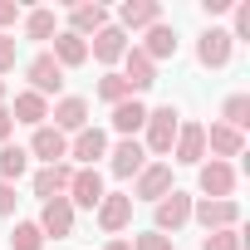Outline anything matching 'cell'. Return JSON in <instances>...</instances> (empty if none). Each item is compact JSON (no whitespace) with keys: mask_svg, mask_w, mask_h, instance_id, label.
<instances>
[{"mask_svg":"<svg viewBox=\"0 0 250 250\" xmlns=\"http://www.w3.org/2000/svg\"><path fill=\"white\" fill-rule=\"evenodd\" d=\"M177 128H182V113L177 103H162V108H147V123H143V147L147 157H172V143H177Z\"/></svg>","mask_w":250,"mask_h":250,"instance_id":"1","label":"cell"},{"mask_svg":"<svg viewBox=\"0 0 250 250\" xmlns=\"http://www.w3.org/2000/svg\"><path fill=\"white\" fill-rule=\"evenodd\" d=\"M191 201H196V196H187L182 187H172L162 201H152V230H157V235H167V230L177 235V230L191 221Z\"/></svg>","mask_w":250,"mask_h":250,"instance_id":"2","label":"cell"},{"mask_svg":"<svg viewBox=\"0 0 250 250\" xmlns=\"http://www.w3.org/2000/svg\"><path fill=\"white\" fill-rule=\"evenodd\" d=\"M235 182H240V177H235L230 162H216V157H211V162L196 167V187H201L206 201H235Z\"/></svg>","mask_w":250,"mask_h":250,"instance_id":"3","label":"cell"},{"mask_svg":"<svg viewBox=\"0 0 250 250\" xmlns=\"http://www.w3.org/2000/svg\"><path fill=\"white\" fill-rule=\"evenodd\" d=\"M230 54H235V40H230L221 25H206L201 40H196V64H201V69H226Z\"/></svg>","mask_w":250,"mask_h":250,"instance_id":"4","label":"cell"},{"mask_svg":"<svg viewBox=\"0 0 250 250\" xmlns=\"http://www.w3.org/2000/svg\"><path fill=\"white\" fill-rule=\"evenodd\" d=\"M103 172L98 167H74V182H69V206L74 211H98V201H103Z\"/></svg>","mask_w":250,"mask_h":250,"instance_id":"5","label":"cell"},{"mask_svg":"<svg viewBox=\"0 0 250 250\" xmlns=\"http://www.w3.org/2000/svg\"><path fill=\"white\" fill-rule=\"evenodd\" d=\"M172 191V162H147L138 177H133V201H162Z\"/></svg>","mask_w":250,"mask_h":250,"instance_id":"6","label":"cell"},{"mask_svg":"<svg viewBox=\"0 0 250 250\" xmlns=\"http://www.w3.org/2000/svg\"><path fill=\"white\" fill-rule=\"evenodd\" d=\"M191 221L201 226V230H230V226H240V206L235 201H191Z\"/></svg>","mask_w":250,"mask_h":250,"instance_id":"7","label":"cell"},{"mask_svg":"<svg viewBox=\"0 0 250 250\" xmlns=\"http://www.w3.org/2000/svg\"><path fill=\"white\" fill-rule=\"evenodd\" d=\"M35 226L44 230V240H69V235H74V206H69V196H54V201H44Z\"/></svg>","mask_w":250,"mask_h":250,"instance_id":"8","label":"cell"},{"mask_svg":"<svg viewBox=\"0 0 250 250\" xmlns=\"http://www.w3.org/2000/svg\"><path fill=\"white\" fill-rule=\"evenodd\" d=\"M143 167H147V147H143L138 138H118V147H108V172H113V177L128 182V177H138Z\"/></svg>","mask_w":250,"mask_h":250,"instance_id":"9","label":"cell"},{"mask_svg":"<svg viewBox=\"0 0 250 250\" xmlns=\"http://www.w3.org/2000/svg\"><path fill=\"white\" fill-rule=\"evenodd\" d=\"M98 226L108 230V235H118V230H128L133 226V196L128 191H103V201H98Z\"/></svg>","mask_w":250,"mask_h":250,"instance_id":"10","label":"cell"},{"mask_svg":"<svg viewBox=\"0 0 250 250\" xmlns=\"http://www.w3.org/2000/svg\"><path fill=\"white\" fill-rule=\"evenodd\" d=\"M123 83H128V93L138 98V93H147L152 83H157V64L138 49V44H128V54H123Z\"/></svg>","mask_w":250,"mask_h":250,"instance_id":"11","label":"cell"},{"mask_svg":"<svg viewBox=\"0 0 250 250\" xmlns=\"http://www.w3.org/2000/svg\"><path fill=\"white\" fill-rule=\"evenodd\" d=\"M172 162H182V167H201L206 162V128H201V123H182V128H177Z\"/></svg>","mask_w":250,"mask_h":250,"instance_id":"12","label":"cell"},{"mask_svg":"<svg viewBox=\"0 0 250 250\" xmlns=\"http://www.w3.org/2000/svg\"><path fill=\"white\" fill-rule=\"evenodd\" d=\"M25 152L40 157L44 167H54V162H69V138H64L59 128H49V123H44V128L30 133V147H25Z\"/></svg>","mask_w":250,"mask_h":250,"instance_id":"13","label":"cell"},{"mask_svg":"<svg viewBox=\"0 0 250 250\" xmlns=\"http://www.w3.org/2000/svg\"><path fill=\"white\" fill-rule=\"evenodd\" d=\"M25 79H30V93H40V98H49V93H59V88H64V69L49 59V49H44V54H35V59L25 64Z\"/></svg>","mask_w":250,"mask_h":250,"instance_id":"14","label":"cell"},{"mask_svg":"<svg viewBox=\"0 0 250 250\" xmlns=\"http://www.w3.org/2000/svg\"><path fill=\"white\" fill-rule=\"evenodd\" d=\"M69 157H74L79 167H98V157H108V133L88 123L83 133H74V138H69Z\"/></svg>","mask_w":250,"mask_h":250,"instance_id":"15","label":"cell"},{"mask_svg":"<svg viewBox=\"0 0 250 250\" xmlns=\"http://www.w3.org/2000/svg\"><path fill=\"white\" fill-rule=\"evenodd\" d=\"M49 59L69 74V69H79V64H88V40H79L74 30H59L54 40H49Z\"/></svg>","mask_w":250,"mask_h":250,"instance_id":"16","label":"cell"},{"mask_svg":"<svg viewBox=\"0 0 250 250\" xmlns=\"http://www.w3.org/2000/svg\"><path fill=\"white\" fill-rule=\"evenodd\" d=\"M162 20V5H157V0H123V10H118V30L123 35H128V30H152Z\"/></svg>","mask_w":250,"mask_h":250,"instance_id":"17","label":"cell"},{"mask_svg":"<svg viewBox=\"0 0 250 250\" xmlns=\"http://www.w3.org/2000/svg\"><path fill=\"white\" fill-rule=\"evenodd\" d=\"M69 182H74V167L69 162H54V167H40L30 187H35L40 201H54V196H69Z\"/></svg>","mask_w":250,"mask_h":250,"instance_id":"18","label":"cell"},{"mask_svg":"<svg viewBox=\"0 0 250 250\" xmlns=\"http://www.w3.org/2000/svg\"><path fill=\"white\" fill-rule=\"evenodd\" d=\"M49 118H54L49 128H59L64 138H74V133L88 128V103H83V98H59V103L49 108Z\"/></svg>","mask_w":250,"mask_h":250,"instance_id":"19","label":"cell"},{"mask_svg":"<svg viewBox=\"0 0 250 250\" xmlns=\"http://www.w3.org/2000/svg\"><path fill=\"white\" fill-rule=\"evenodd\" d=\"M123 54H128V35H123L118 25H103V30L88 40V59H98V64H118Z\"/></svg>","mask_w":250,"mask_h":250,"instance_id":"20","label":"cell"},{"mask_svg":"<svg viewBox=\"0 0 250 250\" xmlns=\"http://www.w3.org/2000/svg\"><path fill=\"white\" fill-rule=\"evenodd\" d=\"M206 152H211L216 162H230V157L245 152V133L226 128V123H211V128H206Z\"/></svg>","mask_w":250,"mask_h":250,"instance_id":"21","label":"cell"},{"mask_svg":"<svg viewBox=\"0 0 250 250\" xmlns=\"http://www.w3.org/2000/svg\"><path fill=\"white\" fill-rule=\"evenodd\" d=\"M143 123H147V103H143V98H123V103L113 108V133H118V138H138Z\"/></svg>","mask_w":250,"mask_h":250,"instance_id":"22","label":"cell"},{"mask_svg":"<svg viewBox=\"0 0 250 250\" xmlns=\"http://www.w3.org/2000/svg\"><path fill=\"white\" fill-rule=\"evenodd\" d=\"M103 25H113V15L98 5V0H93V5H74V10H69V30H74L79 40H93Z\"/></svg>","mask_w":250,"mask_h":250,"instance_id":"23","label":"cell"},{"mask_svg":"<svg viewBox=\"0 0 250 250\" xmlns=\"http://www.w3.org/2000/svg\"><path fill=\"white\" fill-rule=\"evenodd\" d=\"M138 49H143L152 64H157V59H177V30H172L167 20H157V25L143 35V44H138Z\"/></svg>","mask_w":250,"mask_h":250,"instance_id":"24","label":"cell"},{"mask_svg":"<svg viewBox=\"0 0 250 250\" xmlns=\"http://www.w3.org/2000/svg\"><path fill=\"white\" fill-rule=\"evenodd\" d=\"M10 118L15 123H25V128H44V118H49V98H40V93H15V103H10Z\"/></svg>","mask_w":250,"mask_h":250,"instance_id":"25","label":"cell"},{"mask_svg":"<svg viewBox=\"0 0 250 250\" xmlns=\"http://www.w3.org/2000/svg\"><path fill=\"white\" fill-rule=\"evenodd\" d=\"M20 25H25V40H54L59 35V20H54V10H25L20 15Z\"/></svg>","mask_w":250,"mask_h":250,"instance_id":"26","label":"cell"},{"mask_svg":"<svg viewBox=\"0 0 250 250\" xmlns=\"http://www.w3.org/2000/svg\"><path fill=\"white\" fill-rule=\"evenodd\" d=\"M25 172H30V152L15 147V143H5V147H0V182H10V187H15Z\"/></svg>","mask_w":250,"mask_h":250,"instance_id":"27","label":"cell"},{"mask_svg":"<svg viewBox=\"0 0 250 250\" xmlns=\"http://www.w3.org/2000/svg\"><path fill=\"white\" fill-rule=\"evenodd\" d=\"M221 123L235 128V133H245V128H250V93H230V98L221 103Z\"/></svg>","mask_w":250,"mask_h":250,"instance_id":"28","label":"cell"},{"mask_svg":"<svg viewBox=\"0 0 250 250\" xmlns=\"http://www.w3.org/2000/svg\"><path fill=\"white\" fill-rule=\"evenodd\" d=\"M10 250H44V230L35 221H15L10 230Z\"/></svg>","mask_w":250,"mask_h":250,"instance_id":"29","label":"cell"},{"mask_svg":"<svg viewBox=\"0 0 250 250\" xmlns=\"http://www.w3.org/2000/svg\"><path fill=\"white\" fill-rule=\"evenodd\" d=\"M98 98H103L108 108H118L123 98H133V93H128V83H123V74H113V69H108V74L98 79Z\"/></svg>","mask_w":250,"mask_h":250,"instance_id":"30","label":"cell"},{"mask_svg":"<svg viewBox=\"0 0 250 250\" xmlns=\"http://www.w3.org/2000/svg\"><path fill=\"white\" fill-rule=\"evenodd\" d=\"M240 245H245L240 226H230V230H206V240H201V250H240Z\"/></svg>","mask_w":250,"mask_h":250,"instance_id":"31","label":"cell"},{"mask_svg":"<svg viewBox=\"0 0 250 250\" xmlns=\"http://www.w3.org/2000/svg\"><path fill=\"white\" fill-rule=\"evenodd\" d=\"M128 245H133V250H172V235H157V230H143V235H133Z\"/></svg>","mask_w":250,"mask_h":250,"instance_id":"32","label":"cell"},{"mask_svg":"<svg viewBox=\"0 0 250 250\" xmlns=\"http://www.w3.org/2000/svg\"><path fill=\"white\" fill-rule=\"evenodd\" d=\"M15 54H20V40L15 35H0V74L15 69Z\"/></svg>","mask_w":250,"mask_h":250,"instance_id":"33","label":"cell"},{"mask_svg":"<svg viewBox=\"0 0 250 250\" xmlns=\"http://www.w3.org/2000/svg\"><path fill=\"white\" fill-rule=\"evenodd\" d=\"M20 25V5H15V0H0V35H10Z\"/></svg>","mask_w":250,"mask_h":250,"instance_id":"34","label":"cell"},{"mask_svg":"<svg viewBox=\"0 0 250 250\" xmlns=\"http://www.w3.org/2000/svg\"><path fill=\"white\" fill-rule=\"evenodd\" d=\"M15 201H20L15 187H10V182H0V216H15Z\"/></svg>","mask_w":250,"mask_h":250,"instance_id":"35","label":"cell"},{"mask_svg":"<svg viewBox=\"0 0 250 250\" xmlns=\"http://www.w3.org/2000/svg\"><path fill=\"white\" fill-rule=\"evenodd\" d=\"M10 133H15V118H10V108H0V147L10 143Z\"/></svg>","mask_w":250,"mask_h":250,"instance_id":"36","label":"cell"},{"mask_svg":"<svg viewBox=\"0 0 250 250\" xmlns=\"http://www.w3.org/2000/svg\"><path fill=\"white\" fill-rule=\"evenodd\" d=\"M230 5H235V0H201V10H206V15H226Z\"/></svg>","mask_w":250,"mask_h":250,"instance_id":"37","label":"cell"},{"mask_svg":"<svg viewBox=\"0 0 250 250\" xmlns=\"http://www.w3.org/2000/svg\"><path fill=\"white\" fill-rule=\"evenodd\" d=\"M103 250H133V245H128V240H108Z\"/></svg>","mask_w":250,"mask_h":250,"instance_id":"38","label":"cell"},{"mask_svg":"<svg viewBox=\"0 0 250 250\" xmlns=\"http://www.w3.org/2000/svg\"><path fill=\"white\" fill-rule=\"evenodd\" d=\"M0 108H5V79H0Z\"/></svg>","mask_w":250,"mask_h":250,"instance_id":"39","label":"cell"}]
</instances>
